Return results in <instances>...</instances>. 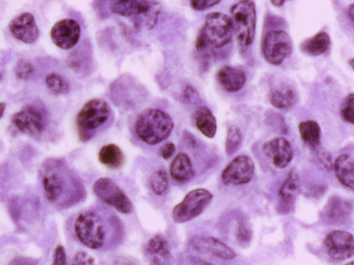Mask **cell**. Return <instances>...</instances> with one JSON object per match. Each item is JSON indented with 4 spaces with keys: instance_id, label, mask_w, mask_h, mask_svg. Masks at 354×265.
I'll use <instances>...</instances> for the list:
<instances>
[{
    "instance_id": "f546056e",
    "label": "cell",
    "mask_w": 354,
    "mask_h": 265,
    "mask_svg": "<svg viewBox=\"0 0 354 265\" xmlns=\"http://www.w3.org/2000/svg\"><path fill=\"white\" fill-rule=\"evenodd\" d=\"M45 82L48 88L57 95L66 94L70 89L67 80L55 72L48 74L46 77Z\"/></svg>"
},
{
    "instance_id": "b9f144b4",
    "label": "cell",
    "mask_w": 354,
    "mask_h": 265,
    "mask_svg": "<svg viewBox=\"0 0 354 265\" xmlns=\"http://www.w3.org/2000/svg\"><path fill=\"white\" fill-rule=\"evenodd\" d=\"M286 0H270L272 4L277 7L281 6Z\"/></svg>"
},
{
    "instance_id": "60d3db41",
    "label": "cell",
    "mask_w": 354,
    "mask_h": 265,
    "mask_svg": "<svg viewBox=\"0 0 354 265\" xmlns=\"http://www.w3.org/2000/svg\"><path fill=\"white\" fill-rule=\"evenodd\" d=\"M348 16L351 19V20L353 21L354 18V6L353 4H351L350 7L348 8Z\"/></svg>"
},
{
    "instance_id": "3957f363",
    "label": "cell",
    "mask_w": 354,
    "mask_h": 265,
    "mask_svg": "<svg viewBox=\"0 0 354 265\" xmlns=\"http://www.w3.org/2000/svg\"><path fill=\"white\" fill-rule=\"evenodd\" d=\"M232 32L230 17L218 12L209 13L197 33L196 48L198 51L221 48L231 41Z\"/></svg>"
},
{
    "instance_id": "8fae6325",
    "label": "cell",
    "mask_w": 354,
    "mask_h": 265,
    "mask_svg": "<svg viewBox=\"0 0 354 265\" xmlns=\"http://www.w3.org/2000/svg\"><path fill=\"white\" fill-rule=\"evenodd\" d=\"M262 52L272 65L281 64L292 52V43L289 35L281 30L268 32L263 39Z\"/></svg>"
},
{
    "instance_id": "484cf974",
    "label": "cell",
    "mask_w": 354,
    "mask_h": 265,
    "mask_svg": "<svg viewBox=\"0 0 354 265\" xmlns=\"http://www.w3.org/2000/svg\"><path fill=\"white\" fill-rule=\"evenodd\" d=\"M330 40L325 32H319L305 39L300 45V50L310 56H319L324 53L329 48Z\"/></svg>"
},
{
    "instance_id": "277c9868",
    "label": "cell",
    "mask_w": 354,
    "mask_h": 265,
    "mask_svg": "<svg viewBox=\"0 0 354 265\" xmlns=\"http://www.w3.org/2000/svg\"><path fill=\"white\" fill-rule=\"evenodd\" d=\"M174 128L169 115L157 108L144 110L137 117L134 129L136 135L148 145H156L165 140Z\"/></svg>"
},
{
    "instance_id": "5b68a950",
    "label": "cell",
    "mask_w": 354,
    "mask_h": 265,
    "mask_svg": "<svg viewBox=\"0 0 354 265\" xmlns=\"http://www.w3.org/2000/svg\"><path fill=\"white\" fill-rule=\"evenodd\" d=\"M113 113L109 104L102 99L88 101L78 112L76 124L83 141L91 139L111 121Z\"/></svg>"
},
{
    "instance_id": "8992f818",
    "label": "cell",
    "mask_w": 354,
    "mask_h": 265,
    "mask_svg": "<svg viewBox=\"0 0 354 265\" xmlns=\"http://www.w3.org/2000/svg\"><path fill=\"white\" fill-rule=\"evenodd\" d=\"M110 11L115 14L130 17L135 20V24L143 23L149 28H153L160 13L159 4L152 0H110Z\"/></svg>"
},
{
    "instance_id": "e0dca14e",
    "label": "cell",
    "mask_w": 354,
    "mask_h": 265,
    "mask_svg": "<svg viewBox=\"0 0 354 265\" xmlns=\"http://www.w3.org/2000/svg\"><path fill=\"white\" fill-rule=\"evenodd\" d=\"M9 29L15 38L26 43H33L39 37V29L35 19L29 12H24L15 17L10 22Z\"/></svg>"
},
{
    "instance_id": "30bf717a",
    "label": "cell",
    "mask_w": 354,
    "mask_h": 265,
    "mask_svg": "<svg viewBox=\"0 0 354 265\" xmlns=\"http://www.w3.org/2000/svg\"><path fill=\"white\" fill-rule=\"evenodd\" d=\"M93 190L102 202L121 213L129 214L133 210L130 198L109 177L98 179L93 186Z\"/></svg>"
},
{
    "instance_id": "d6a6232c",
    "label": "cell",
    "mask_w": 354,
    "mask_h": 265,
    "mask_svg": "<svg viewBox=\"0 0 354 265\" xmlns=\"http://www.w3.org/2000/svg\"><path fill=\"white\" fill-rule=\"evenodd\" d=\"M342 119L353 124L354 123V95L348 94L343 100L339 110Z\"/></svg>"
},
{
    "instance_id": "7c38bea8",
    "label": "cell",
    "mask_w": 354,
    "mask_h": 265,
    "mask_svg": "<svg viewBox=\"0 0 354 265\" xmlns=\"http://www.w3.org/2000/svg\"><path fill=\"white\" fill-rule=\"evenodd\" d=\"M323 243L327 255L334 260H345L353 256V236L349 232L332 230L324 237Z\"/></svg>"
},
{
    "instance_id": "d6986e66",
    "label": "cell",
    "mask_w": 354,
    "mask_h": 265,
    "mask_svg": "<svg viewBox=\"0 0 354 265\" xmlns=\"http://www.w3.org/2000/svg\"><path fill=\"white\" fill-rule=\"evenodd\" d=\"M299 188V181L297 173L295 169H292L287 175L279 190L278 210L281 214H287L292 210Z\"/></svg>"
},
{
    "instance_id": "74e56055",
    "label": "cell",
    "mask_w": 354,
    "mask_h": 265,
    "mask_svg": "<svg viewBox=\"0 0 354 265\" xmlns=\"http://www.w3.org/2000/svg\"><path fill=\"white\" fill-rule=\"evenodd\" d=\"M53 264L56 265H64L66 264L65 249L62 245H58L54 251Z\"/></svg>"
},
{
    "instance_id": "e575fe53",
    "label": "cell",
    "mask_w": 354,
    "mask_h": 265,
    "mask_svg": "<svg viewBox=\"0 0 354 265\" xmlns=\"http://www.w3.org/2000/svg\"><path fill=\"white\" fill-rule=\"evenodd\" d=\"M33 67L32 64L25 59L18 61L15 66V74L21 79H26L32 75Z\"/></svg>"
},
{
    "instance_id": "603a6c76",
    "label": "cell",
    "mask_w": 354,
    "mask_h": 265,
    "mask_svg": "<svg viewBox=\"0 0 354 265\" xmlns=\"http://www.w3.org/2000/svg\"><path fill=\"white\" fill-rule=\"evenodd\" d=\"M334 170L339 182L353 190L354 188V162L353 157L348 154L340 155L335 160Z\"/></svg>"
},
{
    "instance_id": "9a60e30c",
    "label": "cell",
    "mask_w": 354,
    "mask_h": 265,
    "mask_svg": "<svg viewBox=\"0 0 354 265\" xmlns=\"http://www.w3.org/2000/svg\"><path fill=\"white\" fill-rule=\"evenodd\" d=\"M80 36V25L71 19H64L57 21L50 30L53 42L64 50L71 49L75 46L79 41Z\"/></svg>"
},
{
    "instance_id": "8d00e7d4",
    "label": "cell",
    "mask_w": 354,
    "mask_h": 265,
    "mask_svg": "<svg viewBox=\"0 0 354 265\" xmlns=\"http://www.w3.org/2000/svg\"><path fill=\"white\" fill-rule=\"evenodd\" d=\"M183 99L187 103L195 104L199 100V95L192 86H187L183 92Z\"/></svg>"
},
{
    "instance_id": "6da1fadb",
    "label": "cell",
    "mask_w": 354,
    "mask_h": 265,
    "mask_svg": "<svg viewBox=\"0 0 354 265\" xmlns=\"http://www.w3.org/2000/svg\"><path fill=\"white\" fill-rule=\"evenodd\" d=\"M74 230L83 245L97 251L114 248L124 237V228L120 218L109 209L100 206H92L81 212L75 219Z\"/></svg>"
},
{
    "instance_id": "ac0fdd59",
    "label": "cell",
    "mask_w": 354,
    "mask_h": 265,
    "mask_svg": "<svg viewBox=\"0 0 354 265\" xmlns=\"http://www.w3.org/2000/svg\"><path fill=\"white\" fill-rule=\"evenodd\" d=\"M352 213V204L339 196L330 197L322 211L324 221L332 224L346 222Z\"/></svg>"
},
{
    "instance_id": "7402d4cb",
    "label": "cell",
    "mask_w": 354,
    "mask_h": 265,
    "mask_svg": "<svg viewBox=\"0 0 354 265\" xmlns=\"http://www.w3.org/2000/svg\"><path fill=\"white\" fill-rule=\"evenodd\" d=\"M171 177L177 182L186 183L194 176V170L189 157L185 153H178L171 161Z\"/></svg>"
},
{
    "instance_id": "7a4b0ae2",
    "label": "cell",
    "mask_w": 354,
    "mask_h": 265,
    "mask_svg": "<svg viewBox=\"0 0 354 265\" xmlns=\"http://www.w3.org/2000/svg\"><path fill=\"white\" fill-rule=\"evenodd\" d=\"M42 184L47 199L63 206L80 202L86 193L81 179L57 159H50L44 166Z\"/></svg>"
},
{
    "instance_id": "4dcf8cb0",
    "label": "cell",
    "mask_w": 354,
    "mask_h": 265,
    "mask_svg": "<svg viewBox=\"0 0 354 265\" xmlns=\"http://www.w3.org/2000/svg\"><path fill=\"white\" fill-rule=\"evenodd\" d=\"M242 141L241 133L236 126L228 128L225 141V151L228 155L234 154L240 147Z\"/></svg>"
},
{
    "instance_id": "9c48e42d",
    "label": "cell",
    "mask_w": 354,
    "mask_h": 265,
    "mask_svg": "<svg viewBox=\"0 0 354 265\" xmlns=\"http://www.w3.org/2000/svg\"><path fill=\"white\" fill-rule=\"evenodd\" d=\"M212 198V194L205 188L189 191L173 208V220L176 223H184L196 217L208 206Z\"/></svg>"
},
{
    "instance_id": "cb8c5ba5",
    "label": "cell",
    "mask_w": 354,
    "mask_h": 265,
    "mask_svg": "<svg viewBox=\"0 0 354 265\" xmlns=\"http://www.w3.org/2000/svg\"><path fill=\"white\" fill-rule=\"evenodd\" d=\"M268 99L274 107L285 109L294 106L297 101L298 97L293 88L288 86H280L270 91Z\"/></svg>"
},
{
    "instance_id": "52a82bcc",
    "label": "cell",
    "mask_w": 354,
    "mask_h": 265,
    "mask_svg": "<svg viewBox=\"0 0 354 265\" xmlns=\"http://www.w3.org/2000/svg\"><path fill=\"white\" fill-rule=\"evenodd\" d=\"M233 30L240 46L246 48L254 40L256 29V10L250 0H241L230 10Z\"/></svg>"
},
{
    "instance_id": "ffe728a7",
    "label": "cell",
    "mask_w": 354,
    "mask_h": 265,
    "mask_svg": "<svg viewBox=\"0 0 354 265\" xmlns=\"http://www.w3.org/2000/svg\"><path fill=\"white\" fill-rule=\"evenodd\" d=\"M145 254L151 264H167L171 257L169 244L160 234H156L149 239L145 247Z\"/></svg>"
},
{
    "instance_id": "ba28073f",
    "label": "cell",
    "mask_w": 354,
    "mask_h": 265,
    "mask_svg": "<svg viewBox=\"0 0 354 265\" xmlns=\"http://www.w3.org/2000/svg\"><path fill=\"white\" fill-rule=\"evenodd\" d=\"M187 251L192 257L203 264H209V258L232 259L235 253L225 244L213 237L196 235L187 243Z\"/></svg>"
},
{
    "instance_id": "4316f807",
    "label": "cell",
    "mask_w": 354,
    "mask_h": 265,
    "mask_svg": "<svg viewBox=\"0 0 354 265\" xmlns=\"http://www.w3.org/2000/svg\"><path fill=\"white\" fill-rule=\"evenodd\" d=\"M300 137L312 150L317 149L321 139V129L319 124L312 120L301 122L298 126Z\"/></svg>"
},
{
    "instance_id": "ee69618b",
    "label": "cell",
    "mask_w": 354,
    "mask_h": 265,
    "mask_svg": "<svg viewBox=\"0 0 354 265\" xmlns=\"http://www.w3.org/2000/svg\"><path fill=\"white\" fill-rule=\"evenodd\" d=\"M1 75H0V79H1Z\"/></svg>"
},
{
    "instance_id": "ab89813d",
    "label": "cell",
    "mask_w": 354,
    "mask_h": 265,
    "mask_svg": "<svg viewBox=\"0 0 354 265\" xmlns=\"http://www.w3.org/2000/svg\"><path fill=\"white\" fill-rule=\"evenodd\" d=\"M176 151V146L172 142L166 143L160 150V155L165 159L171 158Z\"/></svg>"
},
{
    "instance_id": "4fadbf2b",
    "label": "cell",
    "mask_w": 354,
    "mask_h": 265,
    "mask_svg": "<svg viewBox=\"0 0 354 265\" xmlns=\"http://www.w3.org/2000/svg\"><path fill=\"white\" fill-rule=\"evenodd\" d=\"M254 173V164L248 156L236 157L223 170L221 179L225 185H243L251 181Z\"/></svg>"
},
{
    "instance_id": "44dd1931",
    "label": "cell",
    "mask_w": 354,
    "mask_h": 265,
    "mask_svg": "<svg viewBox=\"0 0 354 265\" xmlns=\"http://www.w3.org/2000/svg\"><path fill=\"white\" fill-rule=\"evenodd\" d=\"M216 79L221 88L227 92H236L245 84L244 72L237 68L223 66L216 74Z\"/></svg>"
},
{
    "instance_id": "2e32d148",
    "label": "cell",
    "mask_w": 354,
    "mask_h": 265,
    "mask_svg": "<svg viewBox=\"0 0 354 265\" xmlns=\"http://www.w3.org/2000/svg\"><path fill=\"white\" fill-rule=\"evenodd\" d=\"M264 155L279 168H285L292 160L293 150L290 142L283 137H274L262 146Z\"/></svg>"
},
{
    "instance_id": "d4e9b609",
    "label": "cell",
    "mask_w": 354,
    "mask_h": 265,
    "mask_svg": "<svg viewBox=\"0 0 354 265\" xmlns=\"http://www.w3.org/2000/svg\"><path fill=\"white\" fill-rule=\"evenodd\" d=\"M194 120L198 130L205 137L212 138L216 132V120L212 111L205 106L198 108L194 114Z\"/></svg>"
},
{
    "instance_id": "f35d334b",
    "label": "cell",
    "mask_w": 354,
    "mask_h": 265,
    "mask_svg": "<svg viewBox=\"0 0 354 265\" xmlns=\"http://www.w3.org/2000/svg\"><path fill=\"white\" fill-rule=\"evenodd\" d=\"M93 263L94 259L87 253L84 251L77 253L75 255L72 262L73 264H92Z\"/></svg>"
},
{
    "instance_id": "5bb4252c",
    "label": "cell",
    "mask_w": 354,
    "mask_h": 265,
    "mask_svg": "<svg viewBox=\"0 0 354 265\" xmlns=\"http://www.w3.org/2000/svg\"><path fill=\"white\" fill-rule=\"evenodd\" d=\"M12 122L21 132L30 136L42 132L46 124L44 114L32 106H26L15 113L12 116Z\"/></svg>"
},
{
    "instance_id": "d590c367",
    "label": "cell",
    "mask_w": 354,
    "mask_h": 265,
    "mask_svg": "<svg viewBox=\"0 0 354 265\" xmlns=\"http://www.w3.org/2000/svg\"><path fill=\"white\" fill-rule=\"evenodd\" d=\"M220 0H190L191 6L196 10H204L217 4Z\"/></svg>"
},
{
    "instance_id": "1f68e13d",
    "label": "cell",
    "mask_w": 354,
    "mask_h": 265,
    "mask_svg": "<svg viewBox=\"0 0 354 265\" xmlns=\"http://www.w3.org/2000/svg\"><path fill=\"white\" fill-rule=\"evenodd\" d=\"M252 229L244 219L238 220L236 229V238L239 244L243 246L248 245L252 239Z\"/></svg>"
},
{
    "instance_id": "7bdbcfd3",
    "label": "cell",
    "mask_w": 354,
    "mask_h": 265,
    "mask_svg": "<svg viewBox=\"0 0 354 265\" xmlns=\"http://www.w3.org/2000/svg\"><path fill=\"white\" fill-rule=\"evenodd\" d=\"M5 108H6V104L3 102L0 103V118L2 117V116L3 115Z\"/></svg>"
},
{
    "instance_id": "83f0119b",
    "label": "cell",
    "mask_w": 354,
    "mask_h": 265,
    "mask_svg": "<svg viewBox=\"0 0 354 265\" xmlns=\"http://www.w3.org/2000/svg\"><path fill=\"white\" fill-rule=\"evenodd\" d=\"M99 161L106 166L115 169L124 163V156L121 149L114 144H109L101 148L98 154Z\"/></svg>"
},
{
    "instance_id": "836d02e7",
    "label": "cell",
    "mask_w": 354,
    "mask_h": 265,
    "mask_svg": "<svg viewBox=\"0 0 354 265\" xmlns=\"http://www.w3.org/2000/svg\"><path fill=\"white\" fill-rule=\"evenodd\" d=\"M266 123L273 130L280 133H286L287 126L283 117L274 112H270L266 115Z\"/></svg>"
},
{
    "instance_id": "f1b7e54d",
    "label": "cell",
    "mask_w": 354,
    "mask_h": 265,
    "mask_svg": "<svg viewBox=\"0 0 354 265\" xmlns=\"http://www.w3.org/2000/svg\"><path fill=\"white\" fill-rule=\"evenodd\" d=\"M149 186L152 192L157 195L164 194L169 186L168 175L165 170L159 169L152 173L149 178Z\"/></svg>"
}]
</instances>
